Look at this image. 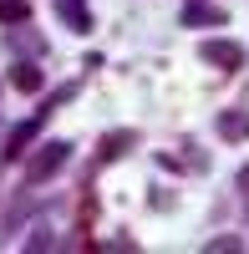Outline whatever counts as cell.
<instances>
[{"mask_svg":"<svg viewBox=\"0 0 249 254\" xmlns=\"http://www.w3.org/2000/svg\"><path fill=\"white\" fill-rule=\"evenodd\" d=\"M66 163H71V142H66V137H51V142H41L36 153L26 158V183H46V178H56Z\"/></svg>","mask_w":249,"mask_h":254,"instance_id":"6da1fadb","label":"cell"},{"mask_svg":"<svg viewBox=\"0 0 249 254\" xmlns=\"http://www.w3.org/2000/svg\"><path fill=\"white\" fill-rule=\"evenodd\" d=\"M46 122H51L46 107H36L26 122H15V127H10V137H5V147H0V158H5V163H20V158L31 153V142L41 137V127H46Z\"/></svg>","mask_w":249,"mask_h":254,"instance_id":"7a4b0ae2","label":"cell"},{"mask_svg":"<svg viewBox=\"0 0 249 254\" xmlns=\"http://www.w3.org/2000/svg\"><path fill=\"white\" fill-rule=\"evenodd\" d=\"M198 61H209L214 71H244L249 56H244L239 41H229V36H209V41L198 46Z\"/></svg>","mask_w":249,"mask_h":254,"instance_id":"3957f363","label":"cell"},{"mask_svg":"<svg viewBox=\"0 0 249 254\" xmlns=\"http://www.w3.org/2000/svg\"><path fill=\"white\" fill-rule=\"evenodd\" d=\"M137 142H142V137H137V127H122V132H107V137L97 142V158H102V163H117V158H127Z\"/></svg>","mask_w":249,"mask_h":254,"instance_id":"277c9868","label":"cell"},{"mask_svg":"<svg viewBox=\"0 0 249 254\" xmlns=\"http://www.w3.org/2000/svg\"><path fill=\"white\" fill-rule=\"evenodd\" d=\"M10 87L15 92H26V97H36L41 87H46V71H41V61H15V66H10Z\"/></svg>","mask_w":249,"mask_h":254,"instance_id":"5b68a950","label":"cell"},{"mask_svg":"<svg viewBox=\"0 0 249 254\" xmlns=\"http://www.w3.org/2000/svg\"><path fill=\"white\" fill-rule=\"evenodd\" d=\"M51 5H56L61 20H66V31H76V36L92 31V10H87V0H51Z\"/></svg>","mask_w":249,"mask_h":254,"instance_id":"8992f818","label":"cell"},{"mask_svg":"<svg viewBox=\"0 0 249 254\" xmlns=\"http://www.w3.org/2000/svg\"><path fill=\"white\" fill-rule=\"evenodd\" d=\"M183 26H229V10L209 5V0H193V5L183 10Z\"/></svg>","mask_w":249,"mask_h":254,"instance_id":"52a82bcc","label":"cell"},{"mask_svg":"<svg viewBox=\"0 0 249 254\" xmlns=\"http://www.w3.org/2000/svg\"><path fill=\"white\" fill-rule=\"evenodd\" d=\"M214 127H219L224 142H249V112H219Z\"/></svg>","mask_w":249,"mask_h":254,"instance_id":"ba28073f","label":"cell"},{"mask_svg":"<svg viewBox=\"0 0 249 254\" xmlns=\"http://www.w3.org/2000/svg\"><path fill=\"white\" fill-rule=\"evenodd\" d=\"M5 46H10V51H26V56H46V41H41L36 31H26V26L10 31V36H5Z\"/></svg>","mask_w":249,"mask_h":254,"instance_id":"9c48e42d","label":"cell"},{"mask_svg":"<svg viewBox=\"0 0 249 254\" xmlns=\"http://www.w3.org/2000/svg\"><path fill=\"white\" fill-rule=\"evenodd\" d=\"M26 15H31L26 0H0V26H26Z\"/></svg>","mask_w":249,"mask_h":254,"instance_id":"30bf717a","label":"cell"},{"mask_svg":"<svg viewBox=\"0 0 249 254\" xmlns=\"http://www.w3.org/2000/svg\"><path fill=\"white\" fill-rule=\"evenodd\" d=\"M203 249H209V254H234V249H244V239H239V234H214Z\"/></svg>","mask_w":249,"mask_h":254,"instance_id":"8fae6325","label":"cell"},{"mask_svg":"<svg viewBox=\"0 0 249 254\" xmlns=\"http://www.w3.org/2000/svg\"><path fill=\"white\" fill-rule=\"evenodd\" d=\"M239 193L249 198V168H244V173H239Z\"/></svg>","mask_w":249,"mask_h":254,"instance_id":"7c38bea8","label":"cell"}]
</instances>
